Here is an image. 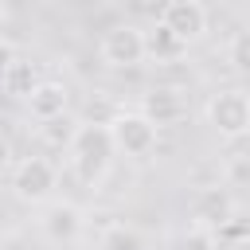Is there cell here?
Segmentation results:
<instances>
[{
  "label": "cell",
  "instance_id": "cell-2",
  "mask_svg": "<svg viewBox=\"0 0 250 250\" xmlns=\"http://www.w3.org/2000/svg\"><path fill=\"white\" fill-rule=\"evenodd\" d=\"M203 117L207 125L223 137V141H242L250 137V90L242 86H227V90H215L203 105Z\"/></svg>",
  "mask_w": 250,
  "mask_h": 250
},
{
  "label": "cell",
  "instance_id": "cell-12",
  "mask_svg": "<svg viewBox=\"0 0 250 250\" xmlns=\"http://www.w3.org/2000/svg\"><path fill=\"white\" fill-rule=\"evenodd\" d=\"M43 78L35 74V62H23V59H16L8 70H4V78H0V86H4V94H12V98H31V90L39 86Z\"/></svg>",
  "mask_w": 250,
  "mask_h": 250
},
{
  "label": "cell",
  "instance_id": "cell-9",
  "mask_svg": "<svg viewBox=\"0 0 250 250\" xmlns=\"http://www.w3.org/2000/svg\"><path fill=\"white\" fill-rule=\"evenodd\" d=\"M230 215H234V203H230V195L223 188L195 191V199H191V223L199 230H219V227L230 223Z\"/></svg>",
  "mask_w": 250,
  "mask_h": 250
},
{
  "label": "cell",
  "instance_id": "cell-4",
  "mask_svg": "<svg viewBox=\"0 0 250 250\" xmlns=\"http://www.w3.org/2000/svg\"><path fill=\"white\" fill-rule=\"evenodd\" d=\"M105 125H109V137H113L117 152H125V156H133V160H145V156L156 148L160 129H156L141 109H117Z\"/></svg>",
  "mask_w": 250,
  "mask_h": 250
},
{
  "label": "cell",
  "instance_id": "cell-7",
  "mask_svg": "<svg viewBox=\"0 0 250 250\" xmlns=\"http://www.w3.org/2000/svg\"><path fill=\"white\" fill-rule=\"evenodd\" d=\"M160 23H164L184 47H191V43H199L203 31H207V8H199V4H191V0H168L164 12H160Z\"/></svg>",
  "mask_w": 250,
  "mask_h": 250
},
{
  "label": "cell",
  "instance_id": "cell-8",
  "mask_svg": "<svg viewBox=\"0 0 250 250\" xmlns=\"http://www.w3.org/2000/svg\"><path fill=\"white\" fill-rule=\"evenodd\" d=\"M141 113L156 125V129H168V125H180L188 117V98L180 86H152L145 98H141Z\"/></svg>",
  "mask_w": 250,
  "mask_h": 250
},
{
  "label": "cell",
  "instance_id": "cell-5",
  "mask_svg": "<svg viewBox=\"0 0 250 250\" xmlns=\"http://www.w3.org/2000/svg\"><path fill=\"white\" fill-rule=\"evenodd\" d=\"M98 55L105 66L113 70H129V66H141L148 59V39H145V27L137 23H113L102 43H98Z\"/></svg>",
  "mask_w": 250,
  "mask_h": 250
},
{
  "label": "cell",
  "instance_id": "cell-6",
  "mask_svg": "<svg viewBox=\"0 0 250 250\" xmlns=\"http://www.w3.org/2000/svg\"><path fill=\"white\" fill-rule=\"evenodd\" d=\"M39 234L47 242H78L82 238V227H86V215L78 203L70 199H51L39 207Z\"/></svg>",
  "mask_w": 250,
  "mask_h": 250
},
{
  "label": "cell",
  "instance_id": "cell-3",
  "mask_svg": "<svg viewBox=\"0 0 250 250\" xmlns=\"http://www.w3.org/2000/svg\"><path fill=\"white\" fill-rule=\"evenodd\" d=\"M55 188H59V168L47 160V156H27L16 164L12 172V195L20 203H31V207H43L55 199Z\"/></svg>",
  "mask_w": 250,
  "mask_h": 250
},
{
  "label": "cell",
  "instance_id": "cell-16",
  "mask_svg": "<svg viewBox=\"0 0 250 250\" xmlns=\"http://www.w3.org/2000/svg\"><path fill=\"white\" fill-rule=\"evenodd\" d=\"M12 62H16V43L0 35V78H4V70H8Z\"/></svg>",
  "mask_w": 250,
  "mask_h": 250
},
{
  "label": "cell",
  "instance_id": "cell-17",
  "mask_svg": "<svg viewBox=\"0 0 250 250\" xmlns=\"http://www.w3.org/2000/svg\"><path fill=\"white\" fill-rule=\"evenodd\" d=\"M12 164V141H8V133H0V168H8Z\"/></svg>",
  "mask_w": 250,
  "mask_h": 250
},
{
  "label": "cell",
  "instance_id": "cell-10",
  "mask_svg": "<svg viewBox=\"0 0 250 250\" xmlns=\"http://www.w3.org/2000/svg\"><path fill=\"white\" fill-rule=\"evenodd\" d=\"M66 109H70V90L62 82H55V78H43L31 90V98H27V113L39 125L43 121H55V117H66Z\"/></svg>",
  "mask_w": 250,
  "mask_h": 250
},
{
  "label": "cell",
  "instance_id": "cell-1",
  "mask_svg": "<svg viewBox=\"0 0 250 250\" xmlns=\"http://www.w3.org/2000/svg\"><path fill=\"white\" fill-rule=\"evenodd\" d=\"M70 168H74V176L86 184V188H98L105 176H109V168H113V156H117V145H113V137H109V125H78V133H74V141H70Z\"/></svg>",
  "mask_w": 250,
  "mask_h": 250
},
{
  "label": "cell",
  "instance_id": "cell-13",
  "mask_svg": "<svg viewBox=\"0 0 250 250\" xmlns=\"http://www.w3.org/2000/svg\"><path fill=\"white\" fill-rule=\"evenodd\" d=\"M145 39H148V59H156V62H172V59H180L188 51L164 23H156L152 31H145Z\"/></svg>",
  "mask_w": 250,
  "mask_h": 250
},
{
  "label": "cell",
  "instance_id": "cell-14",
  "mask_svg": "<svg viewBox=\"0 0 250 250\" xmlns=\"http://www.w3.org/2000/svg\"><path fill=\"white\" fill-rule=\"evenodd\" d=\"M74 133H78V125H74V117H70V113H66V117H55V121H43V125H39V137H43L47 145H55V148H70Z\"/></svg>",
  "mask_w": 250,
  "mask_h": 250
},
{
  "label": "cell",
  "instance_id": "cell-15",
  "mask_svg": "<svg viewBox=\"0 0 250 250\" xmlns=\"http://www.w3.org/2000/svg\"><path fill=\"white\" fill-rule=\"evenodd\" d=\"M227 59H230V66H234L238 74H246V78H250V27H242V31H234V35H230Z\"/></svg>",
  "mask_w": 250,
  "mask_h": 250
},
{
  "label": "cell",
  "instance_id": "cell-11",
  "mask_svg": "<svg viewBox=\"0 0 250 250\" xmlns=\"http://www.w3.org/2000/svg\"><path fill=\"white\" fill-rule=\"evenodd\" d=\"M98 250H148V238H145V230L133 227V223H109V227L102 230Z\"/></svg>",
  "mask_w": 250,
  "mask_h": 250
},
{
  "label": "cell",
  "instance_id": "cell-19",
  "mask_svg": "<svg viewBox=\"0 0 250 250\" xmlns=\"http://www.w3.org/2000/svg\"><path fill=\"white\" fill-rule=\"evenodd\" d=\"M8 20V0H0V23Z\"/></svg>",
  "mask_w": 250,
  "mask_h": 250
},
{
  "label": "cell",
  "instance_id": "cell-18",
  "mask_svg": "<svg viewBox=\"0 0 250 250\" xmlns=\"http://www.w3.org/2000/svg\"><path fill=\"white\" fill-rule=\"evenodd\" d=\"M191 4H199V8H215V4H223V0H191Z\"/></svg>",
  "mask_w": 250,
  "mask_h": 250
}]
</instances>
